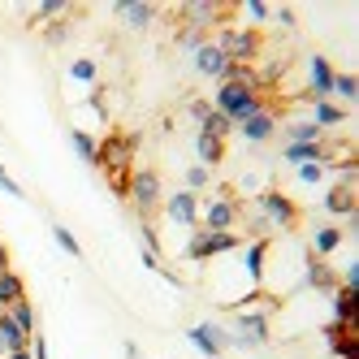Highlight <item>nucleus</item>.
Returning a JSON list of instances; mask_svg holds the SVG:
<instances>
[{
  "instance_id": "ddd939ff",
  "label": "nucleus",
  "mask_w": 359,
  "mask_h": 359,
  "mask_svg": "<svg viewBox=\"0 0 359 359\" xmlns=\"http://www.w3.org/2000/svg\"><path fill=\"white\" fill-rule=\"evenodd\" d=\"M182 13H187L191 27L199 31V27H208V22L221 18V5H212V0H191V5H182Z\"/></svg>"
},
{
  "instance_id": "4468645a",
  "label": "nucleus",
  "mask_w": 359,
  "mask_h": 359,
  "mask_svg": "<svg viewBox=\"0 0 359 359\" xmlns=\"http://www.w3.org/2000/svg\"><path fill=\"white\" fill-rule=\"evenodd\" d=\"M195 151H199V165H203V169H212V165H221V156H225V139H217V135H203V130H199V143H195Z\"/></svg>"
},
{
  "instance_id": "473e14b6",
  "label": "nucleus",
  "mask_w": 359,
  "mask_h": 359,
  "mask_svg": "<svg viewBox=\"0 0 359 359\" xmlns=\"http://www.w3.org/2000/svg\"><path fill=\"white\" fill-rule=\"evenodd\" d=\"M69 74H74L79 83H91V79H95V65H91V61H74V65H69Z\"/></svg>"
},
{
  "instance_id": "dca6fc26",
  "label": "nucleus",
  "mask_w": 359,
  "mask_h": 359,
  "mask_svg": "<svg viewBox=\"0 0 359 359\" xmlns=\"http://www.w3.org/2000/svg\"><path fill=\"white\" fill-rule=\"evenodd\" d=\"M329 91H333V65L325 57H312V95L325 100Z\"/></svg>"
},
{
  "instance_id": "7ed1b4c3",
  "label": "nucleus",
  "mask_w": 359,
  "mask_h": 359,
  "mask_svg": "<svg viewBox=\"0 0 359 359\" xmlns=\"http://www.w3.org/2000/svg\"><path fill=\"white\" fill-rule=\"evenodd\" d=\"M234 221H238V203L234 199H212L208 208H203V217H199L203 234H229Z\"/></svg>"
},
{
  "instance_id": "4c0bfd02",
  "label": "nucleus",
  "mask_w": 359,
  "mask_h": 359,
  "mask_svg": "<svg viewBox=\"0 0 359 359\" xmlns=\"http://www.w3.org/2000/svg\"><path fill=\"white\" fill-rule=\"evenodd\" d=\"M5 359H35V351H31V346H22V351H9Z\"/></svg>"
},
{
  "instance_id": "393cba45",
  "label": "nucleus",
  "mask_w": 359,
  "mask_h": 359,
  "mask_svg": "<svg viewBox=\"0 0 359 359\" xmlns=\"http://www.w3.org/2000/svg\"><path fill=\"white\" fill-rule=\"evenodd\" d=\"M338 243H342V234H338L333 225H325V229H316V238H312V251H316V255H329V251L338 247Z\"/></svg>"
},
{
  "instance_id": "a878e982",
  "label": "nucleus",
  "mask_w": 359,
  "mask_h": 359,
  "mask_svg": "<svg viewBox=\"0 0 359 359\" xmlns=\"http://www.w3.org/2000/svg\"><path fill=\"white\" fill-rule=\"evenodd\" d=\"M307 281L312 286H333V273L320 264V255H307Z\"/></svg>"
},
{
  "instance_id": "423d86ee",
  "label": "nucleus",
  "mask_w": 359,
  "mask_h": 359,
  "mask_svg": "<svg viewBox=\"0 0 359 359\" xmlns=\"http://www.w3.org/2000/svg\"><path fill=\"white\" fill-rule=\"evenodd\" d=\"M234 247H238L234 229H229V234H199V238H191L187 255H191V260H208V255H225V251H234Z\"/></svg>"
},
{
  "instance_id": "2f4dec72",
  "label": "nucleus",
  "mask_w": 359,
  "mask_h": 359,
  "mask_svg": "<svg viewBox=\"0 0 359 359\" xmlns=\"http://www.w3.org/2000/svg\"><path fill=\"white\" fill-rule=\"evenodd\" d=\"M199 187H208V169H203V165H195V169H191V173H187V191H191V195H195V191H199Z\"/></svg>"
},
{
  "instance_id": "6e6552de",
  "label": "nucleus",
  "mask_w": 359,
  "mask_h": 359,
  "mask_svg": "<svg viewBox=\"0 0 359 359\" xmlns=\"http://www.w3.org/2000/svg\"><path fill=\"white\" fill-rule=\"evenodd\" d=\"M195 65H199V74H208V79H225L229 57L221 53V43H217V39H203V43L195 48Z\"/></svg>"
},
{
  "instance_id": "cd10ccee",
  "label": "nucleus",
  "mask_w": 359,
  "mask_h": 359,
  "mask_svg": "<svg viewBox=\"0 0 359 359\" xmlns=\"http://www.w3.org/2000/svg\"><path fill=\"white\" fill-rule=\"evenodd\" d=\"M53 238H57V247H61L65 255H83V247H79V238H74V234H69V229H65V225H53Z\"/></svg>"
},
{
  "instance_id": "58836bf2",
  "label": "nucleus",
  "mask_w": 359,
  "mask_h": 359,
  "mask_svg": "<svg viewBox=\"0 0 359 359\" xmlns=\"http://www.w3.org/2000/svg\"><path fill=\"white\" fill-rule=\"evenodd\" d=\"M5 355H9V346H5V342H0V359H5Z\"/></svg>"
},
{
  "instance_id": "aec40b11",
  "label": "nucleus",
  "mask_w": 359,
  "mask_h": 359,
  "mask_svg": "<svg viewBox=\"0 0 359 359\" xmlns=\"http://www.w3.org/2000/svg\"><path fill=\"white\" fill-rule=\"evenodd\" d=\"M5 312L13 316V325H18L22 333H27V338H35V307H31L27 299H18L13 307H5Z\"/></svg>"
},
{
  "instance_id": "c9c22d12",
  "label": "nucleus",
  "mask_w": 359,
  "mask_h": 359,
  "mask_svg": "<svg viewBox=\"0 0 359 359\" xmlns=\"http://www.w3.org/2000/svg\"><path fill=\"white\" fill-rule=\"evenodd\" d=\"M0 191H5V195H13V199H22V187L13 182V177H9L5 169H0Z\"/></svg>"
},
{
  "instance_id": "e433bc0d",
  "label": "nucleus",
  "mask_w": 359,
  "mask_h": 359,
  "mask_svg": "<svg viewBox=\"0 0 359 359\" xmlns=\"http://www.w3.org/2000/svg\"><path fill=\"white\" fill-rule=\"evenodd\" d=\"M0 273H13V260H9V247L0 243Z\"/></svg>"
},
{
  "instance_id": "5701e85b",
  "label": "nucleus",
  "mask_w": 359,
  "mask_h": 359,
  "mask_svg": "<svg viewBox=\"0 0 359 359\" xmlns=\"http://www.w3.org/2000/svg\"><path fill=\"white\" fill-rule=\"evenodd\" d=\"M199 126H203V135H217V139H225V135H229V126H234V121H229L225 113H217V109H208Z\"/></svg>"
},
{
  "instance_id": "2eb2a0df",
  "label": "nucleus",
  "mask_w": 359,
  "mask_h": 359,
  "mask_svg": "<svg viewBox=\"0 0 359 359\" xmlns=\"http://www.w3.org/2000/svg\"><path fill=\"white\" fill-rule=\"evenodd\" d=\"M238 126H243V135H247L251 143H264V139L273 135V113H269V109H260L255 117H247V121H238Z\"/></svg>"
},
{
  "instance_id": "b1692460",
  "label": "nucleus",
  "mask_w": 359,
  "mask_h": 359,
  "mask_svg": "<svg viewBox=\"0 0 359 359\" xmlns=\"http://www.w3.org/2000/svg\"><path fill=\"white\" fill-rule=\"evenodd\" d=\"M351 307H355V286H338V303H333L338 325H351Z\"/></svg>"
},
{
  "instance_id": "ea45409f",
  "label": "nucleus",
  "mask_w": 359,
  "mask_h": 359,
  "mask_svg": "<svg viewBox=\"0 0 359 359\" xmlns=\"http://www.w3.org/2000/svg\"><path fill=\"white\" fill-rule=\"evenodd\" d=\"M0 312H5V307H0Z\"/></svg>"
},
{
  "instance_id": "c85d7f7f",
  "label": "nucleus",
  "mask_w": 359,
  "mask_h": 359,
  "mask_svg": "<svg viewBox=\"0 0 359 359\" xmlns=\"http://www.w3.org/2000/svg\"><path fill=\"white\" fill-rule=\"evenodd\" d=\"M333 91H338L342 100H355V95H359V83H355V74H333Z\"/></svg>"
},
{
  "instance_id": "f257e3e1",
  "label": "nucleus",
  "mask_w": 359,
  "mask_h": 359,
  "mask_svg": "<svg viewBox=\"0 0 359 359\" xmlns=\"http://www.w3.org/2000/svg\"><path fill=\"white\" fill-rule=\"evenodd\" d=\"M264 104H260V95L255 91H243V87H229V83H221V91H217V113H225L229 121H247V117H255Z\"/></svg>"
},
{
  "instance_id": "f03ea898",
  "label": "nucleus",
  "mask_w": 359,
  "mask_h": 359,
  "mask_svg": "<svg viewBox=\"0 0 359 359\" xmlns=\"http://www.w3.org/2000/svg\"><path fill=\"white\" fill-rule=\"evenodd\" d=\"M255 208H260V221L264 225H277V229H290L299 221V208H294L286 195H277V191H264L260 199H255Z\"/></svg>"
},
{
  "instance_id": "1a4fd4ad",
  "label": "nucleus",
  "mask_w": 359,
  "mask_h": 359,
  "mask_svg": "<svg viewBox=\"0 0 359 359\" xmlns=\"http://www.w3.org/2000/svg\"><path fill=\"white\" fill-rule=\"evenodd\" d=\"M187 338H191L203 355H208V359H217L221 346L229 342V333H221V325H191V329H187Z\"/></svg>"
},
{
  "instance_id": "20e7f679",
  "label": "nucleus",
  "mask_w": 359,
  "mask_h": 359,
  "mask_svg": "<svg viewBox=\"0 0 359 359\" xmlns=\"http://www.w3.org/2000/svg\"><path fill=\"white\" fill-rule=\"evenodd\" d=\"M217 43H221V53L234 61V65H251V57L260 53V39H255V31H225Z\"/></svg>"
},
{
  "instance_id": "6ab92c4d",
  "label": "nucleus",
  "mask_w": 359,
  "mask_h": 359,
  "mask_svg": "<svg viewBox=\"0 0 359 359\" xmlns=\"http://www.w3.org/2000/svg\"><path fill=\"white\" fill-rule=\"evenodd\" d=\"M18 299H27L22 277H18V273H0V307H13Z\"/></svg>"
},
{
  "instance_id": "0eeeda50",
  "label": "nucleus",
  "mask_w": 359,
  "mask_h": 359,
  "mask_svg": "<svg viewBox=\"0 0 359 359\" xmlns=\"http://www.w3.org/2000/svg\"><path fill=\"white\" fill-rule=\"evenodd\" d=\"M234 325H238V329L229 333V342H238V346H260V342H269V320H264L260 312H255V316L243 312Z\"/></svg>"
},
{
  "instance_id": "c756f323",
  "label": "nucleus",
  "mask_w": 359,
  "mask_h": 359,
  "mask_svg": "<svg viewBox=\"0 0 359 359\" xmlns=\"http://www.w3.org/2000/svg\"><path fill=\"white\" fill-rule=\"evenodd\" d=\"M247 269H251V277H255V281H260V273H264V238L247 251Z\"/></svg>"
},
{
  "instance_id": "9d476101",
  "label": "nucleus",
  "mask_w": 359,
  "mask_h": 359,
  "mask_svg": "<svg viewBox=\"0 0 359 359\" xmlns=\"http://www.w3.org/2000/svg\"><path fill=\"white\" fill-rule=\"evenodd\" d=\"M165 212H169V221H173V225H199V203H195V195H191V191L169 195Z\"/></svg>"
},
{
  "instance_id": "f3484780",
  "label": "nucleus",
  "mask_w": 359,
  "mask_h": 359,
  "mask_svg": "<svg viewBox=\"0 0 359 359\" xmlns=\"http://www.w3.org/2000/svg\"><path fill=\"white\" fill-rule=\"evenodd\" d=\"M113 9H117V13H126V22H130V27H147L151 13H156L151 5H143V0H117Z\"/></svg>"
},
{
  "instance_id": "f704fd0d",
  "label": "nucleus",
  "mask_w": 359,
  "mask_h": 359,
  "mask_svg": "<svg viewBox=\"0 0 359 359\" xmlns=\"http://www.w3.org/2000/svg\"><path fill=\"white\" fill-rule=\"evenodd\" d=\"M299 177L312 187V182H320V177H325V165H299Z\"/></svg>"
},
{
  "instance_id": "bb28decb",
  "label": "nucleus",
  "mask_w": 359,
  "mask_h": 359,
  "mask_svg": "<svg viewBox=\"0 0 359 359\" xmlns=\"http://www.w3.org/2000/svg\"><path fill=\"white\" fill-rule=\"evenodd\" d=\"M290 143H320V130L312 121H294L290 126Z\"/></svg>"
},
{
  "instance_id": "a211bd4d",
  "label": "nucleus",
  "mask_w": 359,
  "mask_h": 359,
  "mask_svg": "<svg viewBox=\"0 0 359 359\" xmlns=\"http://www.w3.org/2000/svg\"><path fill=\"white\" fill-rule=\"evenodd\" d=\"M0 342H5L9 351H22V346H31V338L22 333L18 325H13V316L9 312H0Z\"/></svg>"
},
{
  "instance_id": "412c9836",
  "label": "nucleus",
  "mask_w": 359,
  "mask_h": 359,
  "mask_svg": "<svg viewBox=\"0 0 359 359\" xmlns=\"http://www.w3.org/2000/svg\"><path fill=\"white\" fill-rule=\"evenodd\" d=\"M312 117H316V121H312L316 130H325V126H342L346 113H342L338 104H329V100H316V113H312Z\"/></svg>"
},
{
  "instance_id": "39448f33",
  "label": "nucleus",
  "mask_w": 359,
  "mask_h": 359,
  "mask_svg": "<svg viewBox=\"0 0 359 359\" xmlns=\"http://www.w3.org/2000/svg\"><path fill=\"white\" fill-rule=\"evenodd\" d=\"M135 199V208L139 212H151L156 208V199H161V177L151 173V169H139V173H130V191H126Z\"/></svg>"
},
{
  "instance_id": "7c9ffc66",
  "label": "nucleus",
  "mask_w": 359,
  "mask_h": 359,
  "mask_svg": "<svg viewBox=\"0 0 359 359\" xmlns=\"http://www.w3.org/2000/svg\"><path fill=\"white\" fill-rule=\"evenodd\" d=\"M35 13H39L43 22H48V18H61V13H69V0H43Z\"/></svg>"
},
{
  "instance_id": "4be33fe9",
  "label": "nucleus",
  "mask_w": 359,
  "mask_h": 359,
  "mask_svg": "<svg viewBox=\"0 0 359 359\" xmlns=\"http://www.w3.org/2000/svg\"><path fill=\"white\" fill-rule=\"evenodd\" d=\"M69 143H74V151H79V156H83L87 165H100V143H95L91 135H83V130H74V135H69Z\"/></svg>"
},
{
  "instance_id": "f8f14e48",
  "label": "nucleus",
  "mask_w": 359,
  "mask_h": 359,
  "mask_svg": "<svg viewBox=\"0 0 359 359\" xmlns=\"http://www.w3.org/2000/svg\"><path fill=\"white\" fill-rule=\"evenodd\" d=\"M325 208L338 212V217H351L355 212V177H342V182L325 195Z\"/></svg>"
},
{
  "instance_id": "9b49d317",
  "label": "nucleus",
  "mask_w": 359,
  "mask_h": 359,
  "mask_svg": "<svg viewBox=\"0 0 359 359\" xmlns=\"http://www.w3.org/2000/svg\"><path fill=\"white\" fill-rule=\"evenodd\" d=\"M286 161L290 165H329L333 151L325 143H286Z\"/></svg>"
},
{
  "instance_id": "72a5a7b5",
  "label": "nucleus",
  "mask_w": 359,
  "mask_h": 359,
  "mask_svg": "<svg viewBox=\"0 0 359 359\" xmlns=\"http://www.w3.org/2000/svg\"><path fill=\"white\" fill-rule=\"evenodd\" d=\"M243 9H247V18H251V22H264V18H269V5H264V0H247Z\"/></svg>"
}]
</instances>
